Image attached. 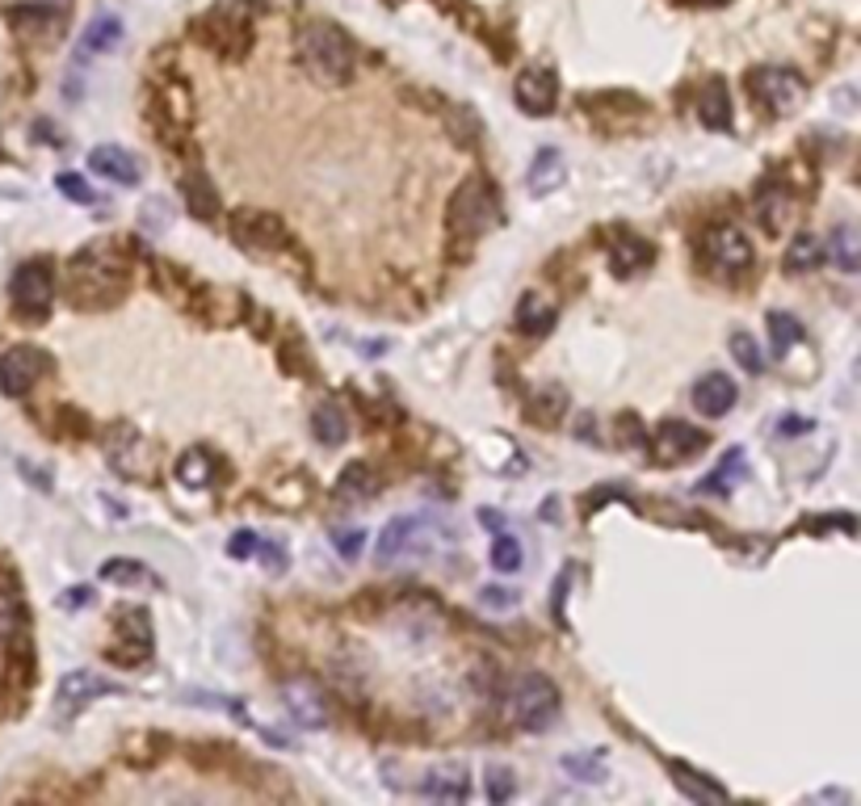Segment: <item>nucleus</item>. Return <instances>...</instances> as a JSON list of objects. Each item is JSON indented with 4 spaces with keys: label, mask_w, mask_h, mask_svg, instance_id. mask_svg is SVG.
<instances>
[{
    "label": "nucleus",
    "mask_w": 861,
    "mask_h": 806,
    "mask_svg": "<svg viewBox=\"0 0 861 806\" xmlns=\"http://www.w3.org/2000/svg\"><path fill=\"white\" fill-rule=\"evenodd\" d=\"M127 278L130 265L118 244H93V248L76 253L72 273H67L76 307H110V303H118V294L127 291Z\"/></svg>",
    "instance_id": "obj_1"
},
{
    "label": "nucleus",
    "mask_w": 861,
    "mask_h": 806,
    "mask_svg": "<svg viewBox=\"0 0 861 806\" xmlns=\"http://www.w3.org/2000/svg\"><path fill=\"white\" fill-rule=\"evenodd\" d=\"M294 55H299V67L324 85V89H337V85H350L353 67H357V55H353V42L345 38V30L328 26V22H312L299 30V42H294Z\"/></svg>",
    "instance_id": "obj_2"
},
{
    "label": "nucleus",
    "mask_w": 861,
    "mask_h": 806,
    "mask_svg": "<svg viewBox=\"0 0 861 806\" xmlns=\"http://www.w3.org/2000/svg\"><path fill=\"white\" fill-rule=\"evenodd\" d=\"M501 219V206H496V190L483 181V177H471L458 185V194L450 197V235H463V240H479L488 235V227Z\"/></svg>",
    "instance_id": "obj_3"
},
{
    "label": "nucleus",
    "mask_w": 861,
    "mask_h": 806,
    "mask_svg": "<svg viewBox=\"0 0 861 806\" xmlns=\"http://www.w3.org/2000/svg\"><path fill=\"white\" fill-rule=\"evenodd\" d=\"M509 714L526 731H546L559 714V689L543 673H521L509 685Z\"/></svg>",
    "instance_id": "obj_4"
},
{
    "label": "nucleus",
    "mask_w": 861,
    "mask_h": 806,
    "mask_svg": "<svg viewBox=\"0 0 861 806\" xmlns=\"http://www.w3.org/2000/svg\"><path fill=\"white\" fill-rule=\"evenodd\" d=\"M748 93L773 118H786V114H795L798 105L807 101V76H798L795 67H782V64L752 67L748 72Z\"/></svg>",
    "instance_id": "obj_5"
},
{
    "label": "nucleus",
    "mask_w": 861,
    "mask_h": 806,
    "mask_svg": "<svg viewBox=\"0 0 861 806\" xmlns=\"http://www.w3.org/2000/svg\"><path fill=\"white\" fill-rule=\"evenodd\" d=\"M202 38L224 55V60H240L253 42V26H249V4L231 0V4H219L206 13L202 22Z\"/></svg>",
    "instance_id": "obj_6"
},
{
    "label": "nucleus",
    "mask_w": 861,
    "mask_h": 806,
    "mask_svg": "<svg viewBox=\"0 0 861 806\" xmlns=\"http://www.w3.org/2000/svg\"><path fill=\"white\" fill-rule=\"evenodd\" d=\"M9 294L17 303V316L26 320H42L51 311V298H55V269L47 260H26L17 265L13 282H9Z\"/></svg>",
    "instance_id": "obj_7"
},
{
    "label": "nucleus",
    "mask_w": 861,
    "mask_h": 806,
    "mask_svg": "<svg viewBox=\"0 0 861 806\" xmlns=\"http://www.w3.org/2000/svg\"><path fill=\"white\" fill-rule=\"evenodd\" d=\"M110 693H118L114 680L97 677L89 668H72V673H64L60 689H55V718H60V722H72L80 709L93 706L97 698H110Z\"/></svg>",
    "instance_id": "obj_8"
},
{
    "label": "nucleus",
    "mask_w": 861,
    "mask_h": 806,
    "mask_svg": "<svg viewBox=\"0 0 861 806\" xmlns=\"http://www.w3.org/2000/svg\"><path fill=\"white\" fill-rule=\"evenodd\" d=\"M702 257L719 273H744L752 265V244L732 223H714L702 231Z\"/></svg>",
    "instance_id": "obj_9"
},
{
    "label": "nucleus",
    "mask_w": 861,
    "mask_h": 806,
    "mask_svg": "<svg viewBox=\"0 0 861 806\" xmlns=\"http://www.w3.org/2000/svg\"><path fill=\"white\" fill-rule=\"evenodd\" d=\"M282 706H287L290 718H294L299 727H307V731L328 727V718H332L328 698H324V689H319L312 677H287L282 680Z\"/></svg>",
    "instance_id": "obj_10"
},
{
    "label": "nucleus",
    "mask_w": 861,
    "mask_h": 806,
    "mask_svg": "<svg viewBox=\"0 0 861 806\" xmlns=\"http://www.w3.org/2000/svg\"><path fill=\"white\" fill-rule=\"evenodd\" d=\"M47 354L42 349H34V345H17V349H9V354L0 357V391L9 395V399H22V395H30L34 383L47 374Z\"/></svg>",
    "instance_id": "obj_11"
},
{
    "label": "nucleus",
    "mask_w": 861,
    "mask_h": 806,
    "mask_svg": "<svg viewBox=\"0 0 861 806\" xmlns=\"http://www.w3.org/2000/svg\"><path fill=\"white\" fill-rule=\"evenodd\" d=\"M231 235L249 253H274V248L287 244V227L278 223L274 215H265V210H253V206H244V210L231 215Z\"/></svg>",
    "instance_id": "obj_12"
},
{
    "label": "nucleus",
    "mask_w": 861,
    "mask_h": 806,
    "mask_svg": "<svg viewBox=\"0 0 861 806\" xmlns=\"http://www.w3.org/2000/svg\"><path fill=\"white\" fill-rule=\"evenodd\" d=\"M651 450H656V462L676 466V462H685V458H694V453L706 450V433L702 428H694V424H685V420H664V424L651 433Z\"/></svg>",
    "instance_id": "obj_13"
},
{
    "label": "nucleus",
    "mask_w": 861,
    "mask_h": 806,
    "mask_svg": "<svg viewBox=\"0 0 861 806\" xmlns=\"http://www.w3.org/2000/svg\"><path fill=\"white\" fill-rule=\"evenodd\" d=\"M512 93H517V105L526 110V114H534V118H543L555 110V98H559V80H555V72L546 64H530L517 72V85H512Z\"/></svg>",
    "instance_id": "obj_14"
},
{
    "label": "nucleus",
    "mask_w": 861,
    "mask_h": 806,
    "mask_svg": "<svg viewBox=\"0 0 861 806\" xmlns=\"http://www.w3.org/2000/svg\"><path fill=\"white\" fill-rule=\"evenodd\" d=\"M118 639L123 643L110 647V660L114 664H143L148 655H152V622H148V613L143 610H127L118 613Z\"/></svg>",
    "instance_id": "obj_15"
},
{
    "label": "nucleus",
    "mask_w": 861,
    "mask_h": 806,
    "mask_svg": "<svg viewBox=\"0 0 861 806\" xmlns=\"http://www.w3.org/2000/svg\"><path fill=\"white\" fill-rule=\"evenodd\" d=\"M89 168H93L97 177H105V181H114V185H139L143 181V164L135 152L127 148H118V143H101L89 152Z\"/></svg>",
    "instance_id": "obj_16"
},
{
    "label": "nucleus",
    "mask_w": 861,
    "mask_h": 806,
    "mask_svg": "<svg viewBox=\"0 0 861 806\" xmlns=\"http://www.w3.org/2000/svg\"><path fill=\"white\" fill-rule=\"evenodd\" d=\"M26 622H30V613H26L22 588L13 584V576H0V643H26Z\"/></svg>",
    "instance_id": "obj_17"
},
{
    "label": "nucleus",
    "mask_w": 861,
    "mask_h": 806,
    "mask_svg": "<svg viewBox=\"0 0 861 806\" xmlns=\"http://www.w3.org/2000/svg\"><path fill=\"white\" fill-rule=\"evenodd\" d=\"M735 399H739V387H735L727 374H719V370H714V374H702V379L694 383V408L710 420L727 417L735 408Z\"/></svg>",
    "instance_id": "obj_18"
},
{
    "label": "nucleus",
    "mask_w": 861,
    "mask_h": 806,
    "mask_svg": "<svg viewBox=\"0 0 861 806\" xmlns=\"http://www.w3.org/2000/svg\"><path fill=\"white\" fill-rule=\"evenodd\" d=\"M420 550H429V542L420 538V521L416 516H395L383 529V538H379V563H395V559L420 554Z\"/></svg>",
    "instance_id": "obj_19"
},
{
    "label": "nucleus",
    "mask_w": 861,
    "mask_h": 806,
    "mask_svg": "<svg viewBox=\"0 0 861 806\" xmlns=\"http://www.w3.org/2000/svg\"><path fill=\"white\" fill-rule=\"evenodd\" d=\"M790 215H795V194L782 181H765L757 190V219L765 223L769 235H782L790 227Z\"/></svg>",
    "instance_id": "obj_20"
},
{
    "label": "nucleus",
    "mask_w": 861,
    "mask_h": 806,
    "mask_svg": "<svg viewBox=\"0 0 861 806\" xmlns=\"http://www.w3.org/2000/svg\"><path fill=\"white\" fill-rule=\"evenodd\" d=\"M669 773L685 798H694V803H702V806L727 803V790H723L719 781H710L706 773H698V769H689L685 760H669Z\"/></svg>",
    "instance_id": "obj_21"
},
{
    "label": "nucleus",
    "mask_w": 861,
    "mask_h": 806,
    "mask_svg": "<svg viewBox=\"0 0 861 806\" xmlns=\"http://www.w3.org/2000/svg\"><path fill=\"white\" fill-rule=\"evenodd\" d=\"M564 177H568L564 156H559L555 148H543V152L534 156V164H530V172H526V190H530L534 197H546L564 185Z\"/></svg>",
    "instance_id": "obj_22"
},
{
    "label": "nucleus",
    "mask_w": 861,
    "mask_h": 806,
    "mask_svg": "<svg viewBox=\"0 0 861 806\" xmlns=\"http://www.w3.org/2000/svg\"><path fill=\"white\" fill-rule=\"evenodd\" d=\"M698 118L706 130H727L732 127V93L727 80H706L698 93Z\"/></svg>",
    "instance_id": "obj_23"
},
{
    "label": "nucleus",
    "mask_w": 861,
    "mask_h": 806,
    "mask_svg": "<svg viewBox=\"0 0 861 806\" xmlns=\"http://www.w3.org/2000/svg\"><path fill=\"white\" fill-rule=\"evenodd\" d=\"M118 42H123V22H118V17H110V13H101L93 26L85 30L80 47H76V67L85 64V60H93V55H105V51H114Z\"/></svg>",
    "instance_id": "obj_24"
},
{
    "label": "nucleus",
    "mask_w": 861,
    "mask_h": 806,
    "mask_svg": "<svg viewBox=\"0 0 861 806\" xmlns=\"http://www.w3.org/2000/svg\"><path fill=\"white\" fill-rule=\"evenodd\" d=\"M332 496L337 500H345V504H362V500H375L379 496V475L366 466V462H353L341 471V479L332 487Z\"/></svg>",
    "instance_id": "obj_25"
},
{
    "label": "nucleus",
    "mask_w": 861,
    "mask_h": 806,
    "mask_svg": "<svg viewBox=\"0 0 861 806\" xmlns=\"http://www.w3.org/2000/svg\"><path fill=\"white\" fill-rule=\"evenodd\" d=\"M467 790H471V785H467V773L454 769V765H442V769L425 773V781H420V794H425V798H438V803H463Z\"/></svg>",
    "instance_id": "obj_26"
},
{
    "label": "nucleus",
    "mask_w": 861,
    "mask_h": 806,
    "mask_svg": "<svg viewBox=\"0 0 861 806\" xmlns=\"http://www.w3.org/2000/svg\"><path fill=\"white\" fill-rule=\"evenodd\" d=\"M143 437L130 428V424H114L110 428V437H105V453H110V462L118 466V471H127V475H139V462H135V453H143Z\"/></svg>",
    "instance_id": "obj_27"
},
{
    "label": "nucleus",
    "mask_w": 861,
    "mask_h": 806,
    "mask_svg": "<svg viewBox=\"0 0 861 806\" xmlns=\"http://www.w3.org/2000/svg\"><path fill=\"white\" fill-rule=\"evenodd\" d=\"M824 257L840 269V273H858L861 269V235L858 227H836L828 235V248H824Z\"/></svg>",
    "instance_id": "obj_28"
},
{
    "label": "nucleus",
    "mask_w": 861,
    "mask_h": 806,
    "mask_svg": "<svg viewBox=\"0 0 861 806\" xmlns=\"http://www.w3.org/2000/svg\"><path fill=\"white\" fill-rule=\"evenodd\" d=\"M312 433H316L324 446H341V442L350 437V420H345V412H341L337 399L316 404V412H312Z\"/></svg>",
    "instance_id": "obj_29"
},
{
    "label": "nucleus",
    "mask_w": 861,
    "mask_h": 806,
    "mask_svg": "<svg viewBox=\"0 0 861 806\" xmlns=\"http://www.w3.org/2000/svg\"><path fill=\"white\" fill-rule=\"evenodd\" d=\"M564 412H568V391L564 387L534 391V395H530V404H526V417L534 420V424H543V428H555Z\"/></svg>",
    "instance_id": "obj_30"
},
{
    "label": "nucleus",
    "mask_w": 861,
    "mask_h": 806,
    "mask_svg": "<svg viewBox=\"0 0 861 806\" xmlns=\"http://www.w3.org/2000/svg\"><path fill=\"white\" fill-rule=\"evenodd\" d=\"M517 328H521L526 336H546V332L555 328V307L546 303L543 294H526V298L517 303Z\"/></svg>",
    "instance_id": "obj_31"
},
{
    "label": "nucleus",
    "mask_w": 861,
    "mask_h": 806,
    "mask_svg": "<svg viewBox=\"0 0 861 806\" xmlns=\"http://www.w3.org/2000/svg\"><path fill=\"white\" fill-rule=\"evenodd\" d=\"M177 484L190 487V491L211 487V484H215V458H211L206 450L181 453V462H177Z\"/></svg>",
    "instance_id": "obj_32"
},
{
    "label": "nucleus",
    "mask_w": 861,
    "mask_h": 806,
    "mask_svg": "<svg viewBox=\"0 0 861 806\" xmlns=\"http://www.w3.org/2000/svg\"><path fill=\"white\" fill-rule=\"evenodd\" d=\"M647 260H651V248H647L638 235H618V240L609 244V265H613V273H638Z\"/></svg>",
    "instance_id": "obj_33"
},
{
    "label": "nucleus",
    "mask_w": 861,
    "mask_h": 806,
    "mask_svg": "<svg viewBox=\"0 0 861 806\" xmlns=\"http://www.w3.org/2000/svg\"><path fill=\"white\" fill-rule=\"evenodd\" d=\"M181 190H186V202H190V210L198 219H215V190H211V181H206V172L202 168H190L186 177H181Z\"/></svg>",
    "instance_id": "obj_34"
},
{
    "label": "nucleus",
    "mask_w": 861,
    "mask_h": 806,
    "mask_svg": "<svg viewBox=\"0 0 861 806\" xmlns=\"http://www.w3.org/2000/svg\"><path fill=\"white\" fill-rule=\"evenodd\" d=\"M820 260H824V244H820V235L798 231L795 240H790V248H786V269H790V273H811Z\"/></svg>",
    "instance_id": "obj_35"
},
{
    "label": "nucleus",
    "mask_w": 861,
    "mask_h": 806,
    "mask_svg": "<svg viewBox=\"0 0 861 806\" xmlns=\"http://www.w3.org/2000/svg\"><path fill=\"white\" fill-rule=\"evenodd\" d=\"M101 580L123 584V588H148V584H152V572H148V563H139V559H105V563H101Z\"/></svg>",
    "instance_id": "obj_36"
},
{
    "label": "nucleus",
    "mask_w": 861,
    "mask_h": 806,
    "mask_svg": "<svg viewBox=\"0 0 861 806\" xmlns=\"http://www.w3.org/2000/svg\"><path fill=\"white\" fill-rule=\"evenodd\" d=\"M765 323H769V345H773L777 357H786L802 341V323L795 316H786V311H769Z\"/></svg>",
    "instance_id": "obj_37"
},
{
    "label": "nucleus",
    "mask_w": 861,
    "mask_h": 806,
    "mask_svg": "<svg viewBox=\"0 0 861 806\" xmlns=\"http://www.w3.org/2000/svg\"><path fill=\"white\" fill-rule=\"evenodd\" d=\"M727 349H732V357H735V366H739V370H748V374H765V354H761L757 336H748V332H732Z\"/></svg>",
    "instance_id": "obj_38"
},
{
    "label": "nucleus",
    "mask_w": 861,
    "mask_h": 806,
    "mask_svg": "<svg viewBox=\"0 0 861 806\" xmlns=\"http://www.w3.org/2000/svg\"><path fill=\"white\" fill-rule=\"evenodd\" d=\"M739 479H744V450H732L719 462V471L710 479H702V491H732Z\"/></svg>",
    "instance_id": "obj_39"
},
{
    "label": "nucleus",
    "mask_w": 861,
    "mask_h": 806,
    "mask_svg": "<svg viewBox=\"0 0 861 806\" xmlns=\"http://www.w3.org/2000/svg\"><path fill=\"white\" fill-rule=\"evenodd\" d=\"M488 559H492V567H496V572H517V567H521V542H517L512 534H505V529H501V534L492 538Z\"/></svg>",
    "instance_id": "obj_40"
},
{
    "label": "nucleus",
    "mask_w": 861,
    "mask_h": 806,
    "mask_svg": "<svg viewBox=\"0 0 861 806\" xmlns=\"http://www.w3.org/2000/svg\"><path fill=\"white\" fill-rule=\"evenodd\" d=\"M564 773H572L584 785H597V781H606V760L602 756H564Z\"/></svg>",
    "instance_id": "obj_41"
},
{
    "label": "nucleus",
    "mask_w": 861,
    "mask_h": 806,
    "mask_svg": "<svg viewBox=\"0 0 861 806\" xmlns=\"http://www.w3.org/2000/svg\"><path fill=\"white\" fill-rule=\"evenodd\" d=\"M55 190L67 194L72 202H80V206H97V202H101V197L93 194V185H89L85 177H76V172H60V177H55Z\"/></svg>",
    "instance_id": "obj_42"
},
{
    "label": "nucleus",
    "mask_w": 861,
    "mask_h": 806,
    "mask_svg": "<svg viewBox=\"0 0 861 806\" xmlns=\"http://www.w3.org/2000/svg\"><path fill=\"white\" fill-rule=\"evenodd\" d=\"M332 547H337V554H341V559H357V554H362V547H366V534H362V529H337V534H332Z\"/></svg>",
    "instance_id": "obj_43"
},
{
    "label": "nucleus",
    "mask_w": 861,
    "mask_h": 806,
    "mask_svg": "<svg viewBox=\"0 0 861 806\" xmlns=\"http://www.w3.org/2000/svg\"><path fill=\"white\" fill-rule=\"evenodd\" d=\"M512 790H517V781H512L509 769H492V773H488V798H492V803H509Z\"/></svg>",
    "instance_id": "obj_44"
},
{
    "label": "nucleus",
    "mask_w": 861,
    "mask_h": 806,
    "mask_svg": "<svg viewBox=\"0 0 861 806\" xmlns=\"http://www.w3.org/2000/svg\"><path fill=\"white\" fill-rule=\"evenodd\" d=\"M186 89H181V85H168V93H164V101H160V105H164V110H168V114H173V118H177V123H190V105H186Z\"/></svg>",
    "instance_id": "obj_45"
},
{
    "label": "nucleus",
    "mask_w": 861,
    "mask_h": 806,
    "mask_svg": "<svg viewBox=\"0 0 861 806\" xmlns=\"http://www.w3.org/2000/svg\"><path fill=\"white\" fill-rule=\"evenodd\" d=\"M479 605H483V610L505 613V610H512V605H517V597H512L509 588H483V592H479Z\"/></svg>",
    "instance_id": "obj_46"
},
{
    "label": "nucleus",
    "mask_w": 861,
    "mask_h": 806,
    "mask_svg": "<svg viewBox=\"0 0 861 806\" xmlns=\"http://www.w3.org/2000/svg\"><path fill=\"white\" fill-rule=\"evenodd\" d=\"M85 605H93V588H89V584H80V588H67L64 597H60V610H67V613L85 610Z\"/></svg>",
    "instance_id": "obj_47"
},
{
    "label": "nucleus",
    "mask_w": 861,
    "mask_h": 806,
    "mask_svg": "<svg viewBox=\"0 0 861 806\" xmlns=\"http://www.w3.org/2000/svg\"><path fill=\"white\" fill-rule=\"evenodd\" d=\"M256 542H261V538H256L253 529H240V534H231V559H249V554H256Z\"/></svg>",
    "instance_id": "obj_48"
},
{
    "label": "nucleus",
    "mask_w": 861,
    "mask_h": 806,
    "mask_svg": "<svg viewBox=\"0 0 861 806\" xmlns=\"http://www.w3.org/2000/svg\"><path fill=\"white\" fill-rule=\"evenodd\" d=\"M479 521H483L488 529H505V516H501V513H492V509H483V513H479Z\"/></svg>",
    "instance_id": "obj_49"
},
{
    "label": "nucleus",
    "mask_w": 861,
    "mask_h": 806,
    "mask_svg": "<svg viewBox=\"0 0 861 806\" xmlns=\"http://www.w3.org/2000/svg\"><path fill=\"white\" fill-rule=\"evenodd\" d=\"M802 428H811L807 420H782V433H802Z\"/></svg>",
    "instance_id": "obj_50"
},
{
    "label": "nucleus",
    "mask_w": 861,
    "mask_h": 806,
    "mask_svg": "<svg viewBox=\"0 0 861 806\" xmlns=\"http://www.w3.org/2000/svg\"><path fill=\"white\" fill-rule=\"evenodd\" d=\"M38 4H47V9H55V4H60V9H67V0H38Z\"/></svg>",
    "instance_id": "obj_51"
},
{
    "label": "nucleus",
    "mask_w": 861,
    "mask_h": 806,
    "mask_svg": "<svg viewBox=\"0 0 861 806\" xmlns=\"http://www.w3.org/2000/svg\"><path fill=\"white\" fill-rule=\"evenodd\" d=\"M702 4H723V0H702Z\"/></svg>",
    "instance_id": "obj_52"
}]
</instances>
